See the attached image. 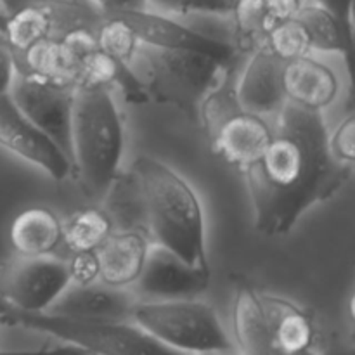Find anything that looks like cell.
<instances>
[{"instance_id":"obj_1","label":"cell","mask_w":355,"mask_h":355,"mask_svg":"<svg viewBox=\"0 0 355 355\" xmlns=\"http://www.w3.org/2000/svg\"><path fill=\"white\" fill-rule=\"evenodd\" d=\"M243 173L255 229L283 236L314 205L331 200L352 168L333 156L322 111L286 103L267 149Z\"/></svg>"},{"instance_id":"obj_2","label":"cell","mask_w":355,"mask_h":355,"mask_svg":"<svg viewBox=\"0 0 355 355\" xmlns=\"http://www.w3.org/2000/svg\"><path fill=\"white\" fill-rule=\"evenodd\" d=\"M130 170L141 187L151 241L193 266H208L203 208L193 187L151 156H139Z\"/></svg>"},{"instance_id":"obj_3","label":"cell","mask_w":355,"mask_h":355,"mask_svg":"<svg viewBox=\"0 0 355 355\" xmlns=\"http://www.w3.org/2000/svg\"><path fill=\"white\" fill-rule=\"evenodd\" d=\"M123 141V121L110 87H76L71 120L73 173L90 201L103 200L120 172Z\"/></svg>"},{"instance_id":"obj_4","label":"cell","mask_w":355,"mask_h":355,"mask_svg":"<svg viewBox=\"0 0 355 355\" xmlns=\"http://www.w3.org/2000/svg\"><path fill=\"white\" fill-rule=\"evenodd\" d=\"M128 64L139 76L149 101L172 106L198 121L200 104L227 66L210 55L139 44Z\"/></svg>"},{"instance_id":"obj_5","label":"cell","mask_w":355,"mask_h":355,"mask_svg":"<svg viewBox=\"0 0 355 355\" xmlns=\"http://www.w3.org/2000/svg\"><path fill=\"white\" fill-rule=\"evenodd\" d=\"M0 322L44 333L58 342L69 343L80 352L113 355L173 354L168 347L153 340L132 321H97L69 318L51 312H28L0 298Z\"/></svg>"},{"instance_id":"obj_6","label":"cell","mask_w":355,"mask_h":355,"mask_svg":"<svg viewBox=\"0 0 355 355\" xmlns=\"http://www.w3.org/2000/svg\"><path fill=\"white\" fill-rule=\"evenodd\" d=\"M130 321L172 352L229 354L234 350L217 312L196 298L137 300Z\"/></svg>"},{"instance_id":"obj_7","label":"cell","mask_w":355,"mask_h":355,"mask_svg":"<svg viewBox=\"0 0 355 355\" xmlns=\"http://www.w3.org/2000/svg\"><path fill=\"white\" fill-rule=\"evenodd\" d=\"M69 286L66 260L51 255H17L0 276V298L21 311L44 312Z\"/></svg>"},{"instance_id":"obj_8","label":"cell","mask_w":355,"mask_h":355,"mask_svg":"<svg viewBox=\"0 0 355 355\" xmlns=\"http://www.w3.org/2000/svg\"><path fill=\"white\" fill-rule=\"evenodd\" d=\"M9 96L21 113L52 139L73 165L71 120L75 89L17 73Z\"/></svg>"},{"instance_id":"obj_9","label":"cell","mask_w":355,"mask_h":355,"mask_svg":"<svg viewBox=\"0 0 355 355\" xmlns=\"http://www.w3.org/2000/svg\"><path fill=\"white\" fill-rule=\"evenodd\" d=\"M210 266H193L175 252L151 241L132 291L139 300L198 298L210 286Z\"/></svg>"},{"instance_id":"obj_10","label":"cell","mask_w":355,"mask_h":355,"mask_svg":"<svg viewBox=\"0 0 355 355\" xmlns=\"http://www.w3.org/2000/svg\"><path fill=\"white\" fill-rule=\"evenodd\" d=\"M0 146L54 180H64L73 173L68 156L21 113L9 94L0 97Z\"/></svg>"},{"instance_id":"obj_11","label":"cell","mask_w":355,"mask_h":355,"mask_svg":"<svg viewBox=\"0 0 355 355\" xmlns=\"http://www.w3.org/2000/svg\"><path fill=\"white\" fill-rule=\"evenodd\" d=\"M120 16L134 28L139 42L162 49H179V51H193L210 55L220 64L229 66L238 61L241 55L236 52L232 44L207 37L196 30L177 23L168 14L158 12L153 9L125 10V12L111 14Z\"/></svg>"},{"instance_id":"obj_12","label":"cell","mask_w":355,"mask_h":355,"mask_svg":"<svg viewBox=\"0 0 355 355\" xmlns=\"http://www.w3.org/2000/svg\"><path fill=\"white\" fill-rule=\"evenodd\" d=\"M274 130L262 114L238 107L218 121L207 139L215 156L243 172L257 162L269 146Z\"/></svg>"},{"instance_id":"obj_13","label":"cell","mask_w":355,"mask_h":355,"mask_svg":"<svg viewBox=\"0 0 355 355\" xmlns=\"http://www.w3.org/2000/svg\"><path fill=\"white\" fill-rule=\"evenodd\" d=\"M137 300L132 288L110 286L96 281L83 286L69 284L47 312L97 321H130Z\"/></svg>"},{"instance_id":"obj_14","label":"cell","mask_w":355,"mask_h":355,"mask_svg":"<svg viewBox=\"0 0 355 355\" xmlns=\"http://www.w3.org/2000/svg\"><path fill=\"white\" fill-rule=\"evenodd\" d=\"M248 64L238 78V99L246 111L257 114L279 113L288 103L283 89V64L266 45L248 55Z\"/></svg>"},{"instance_id":"obj_15","label":"cell","mask_w":355,"mask_h":355,"mask_svg":"<svg viewBox=\"0 0 355 355\" xmlns=\"http://www.w3.org/2000/svg\"><path fill=\"white\" fill-rule=\"evenodd\" d=\"M149 245L151 236L142 229H114L97 248L101 283L130 288L144 267Z\"/></svg>"},{"instance_id":"obj_16","label":"cell","mask_w":355,"mask_h":355,"mask_svg":"<svg viewBox=\"0 0 355 355\" xmlns=\"http://www.w3.org/2000/svg\"><path fill=\"white\" fill-rule=\"evenodd\" d=\"M281 78L288 103L307 110L322 111L338 96V78L333 69L309 54L284 62Z\"/></svg>"},{"instance_id":"obj_17","label":"cell","mask_w":355,"mask_h":355,"mask_svg":"<svg viewBox=\"0 0 355 355\" xmlns=\"http://www.w3.org/2000/svg\"><path fill=\"white\" fill-rule=\"evenodd\" d=\"M232 331L238 349L246 355H276L267 324L262 291L246 279L236 281Z\"/></svg>"},{"instance_id":"obj_18","label":"cell","mask_w":355,"mask_h":355,"mask_svg":"<svg viewBox=\"0 0 355 355\" xmlns=\"http://www.w3.org/2000/svg\"><path fill=\"white\" fill-rule=\"evenodd\" d=\"M262 302L274 354L297 355L309 352L315 342V326L311 315L291 300L263 291Z\"/></svg>"},{"instance_id":"obj_19","label":"cell","mask_w":355,"mask_h":355,"mask_svg":"<svg viewBox=\"0 0 355 355\" xmlns=\"http://www.w3.org/2000/svg\"><path fill=\"white\" fill-rule=\"evenodd\" d=\"M14 59L17 73L23 75L73 89L82 82L83 66L73 58L59 35L42 38L24 51L14 52Z\"/></svg>"},{"instance_id":"obj_20","label":"cell","mask_w":355,"mask_h":355,"mask_svg":"<svg viewBox=\"0 0 355 355\" xmlns=\"http://www.w3.org/2000/svg\"><path fill=\"white\" fill-rule=\"evenodd\" d=\"M9 238L17 255H51L62 245V222L51 208H26L10 224Z\"/></svg>"},{"instance_id":"obj_21","label":"cell","mask_w":355,"mask_h":355,"mask_svg":"<svg viewBox=\"0 0 355 355\" xmlns=\"http://www.w3.org/2000/svg\"><path fill=\"white\" fill-rule=\"evenodd\" d=\"M101 201H104V210L113 220L114 229H142L148 232L144 200L132 170L127 173L118 172Z\"/></svg>"},{"instance_id":"obj_22","label":"cell","mask_w":355,"mask_h":355,"mask_svg":"<svg viewBox=\"0 0 355 355\" xmlns=\"http://www.w3.org/2000/svg\"><path fill=\"white\" fill-rule=\"evenodd\" d=\"M114 231L104 208H82L62 224V245L69 252L97 250Z\"/></svg>"},{"instance_id":"obj_23","label":"cell","mask_w":355,"mask_h":355,"mask_svg":"<svg viewBox=\"0 0 355 355\" xmlns=\"http://www.w3.org/2000/svg\"><path fill=\"white\" fill-rule=\"evenodd\" d=\"M229 16H232L234 21L232 47L239 55H250L263 45L267 37L263 0H234V7Z\"/></svg>"},{"instance_id":"obj_24","label":"cell","mask_w":355,"mask_h":355,"mask_svg":"<svg viewBox=\"0 0 355 355\" xmlns=\"http://www.w3.org/2000/svg\"><path fill=\"white\" fill-rule=\"evenodd\" d=\"M96 38L99 51L125 62H130L141 44L134 28L120 16H103L96 28Z\"/></svg>"},{"instance_id":"obj_25","label":"cell","mask_w":355,"mask_h":355,"mask_svg":"<svg viewBox=\"0 0 355 355\" xmlns=\"http://www.w3.org/2000/svg\"><path fill=\"white\" fill-rule=\"evenodd\" d=\"M263 45L283 62L311 54L312 51L307 28L298 17L276 24L272 30H269Z\"/></svg>"},{"instance_id":"obj_26","label":"cell","mask_w":355,"mask_h":355,"mask_svg":"<svg viewBox=\"0 0 355 355\" xmlns=\"http://www.w3.org/2000/svg\"><path fill=\"white\" fill-rule=\"evenodd\" d=\"M148 7L168 16H193V14L229 16L234 7V0H148Z\"/></svg>"},{"instance_id":"obj_27","label":"cell","mask_w":355,"mask_h":355,"mask_svg":"<svg viewBox=\"0 0 355 355\" xmlns=\"http://www.w3.org/2000/svg\"><path fill=\"white\" fill-rule=\"evenodd\" d=\"M68 263L69 284H92L99 281L101 266L97 250H83V252H71Z\"/></svg>"},{"instance_id":"obj_28","label":"cell","mask_w":355,"mask_h":355,"mask_svg":"<svg viewBox=\"0 0 355 355\" xmlns=\"http://www.w3.org/2000/svg\"><path fill=\"white\" fill-rule=\"evenodd\" d=\"M329 149L340 163L355 165V111L329 135Z\"/></svg>"},{"instance_id":"obj_29","label":"cell","mask_w":355,"mask_h":355,"mask_svg":"<svg viewBox=\"0 0 355 355\" xmlns=\"http://www.w3.org/2000/svg\"><path fill=\"white\" fill-rule=\"evenodd\" d=\"M302 9V0H263V12H266L267 33L276 24L297 17Z\"/></svg>"},{"instance_id":"obj_30","label":"cell","mask_w":355,"mask_h":355,"mask_svg":"<svg viewBox=\"0 0 355 355\" xmlns=\"http://www.w3.org/2000/svg\"><path fill=\"white\" fill-rule=\"evenodd\" d=\"M16 75L17 68L14 52L3 42H0V97L7 96L10 92V87H12Z\"/></svg>"},{"instance_id":"obj_31","label":"cell","mask_w":355,"mask_h":355,"mask_svg":"<svg viewBox=\"0 0 355 355\" xmlns=\"http://www.w3.org/2000/svg\"><path fill=\"white\" fill-rule=\"evenodd\" d=\"M315 3L328 10L329 14H333L343 28L355 30L352 17V0H315Z\"/></svg>"},{"instance_id":"obj_32","label":"cell","mask_w":355,"mask_h":355,"mask_svg":"<svg viewBox=\"0 0 355 355\" xmlns=\"http://www.w3.org/2000/svg\"><path fill=\"white\" fill-rule=\"evenodd\" d=\"M103 16L125 12V10L149 9L148 0H92Z\"/></svg>"},{"instance_id":"obj_33","label":"cell","mask_w":355,"mask_h":355,"mask_svg":"<svg viewBox=\"0 0 355 355\" xmlns=\"http://www.w3.org/2000/svg\"><path fill=\"white\" fill-rule=\"evenodd\" d=\"M349 312H350V319H352V321H354V324H355V293H354V297L350 298V304H349Z\"/></svg>"},{"instance_id":"obj_34","label":"cell","mask_w":355,"mask_h":355,"mask_svg":"<svg viewBox=\"0 0 355 355\" xmlns=\"http://www.w3.org/2000/svg\"><path fill=\"white\" fill-rule=\"evenodd\" d=\"M23 2V0H0V6H10V3Z\"/></svg>"},{"instance_id":"obj_35","label":"cell","mask_w":355,"mask_h":355,"mask_svg":"<svg viewBox=\"0 0 355 355\" xmlns=\"http://www.w3.org/2000/svg\"><path fill=\"white\" fill-rule=\"evenodd\" d=\"M352 17H354V23H355V0H352Z\"/></svg>"}]
</instances>
